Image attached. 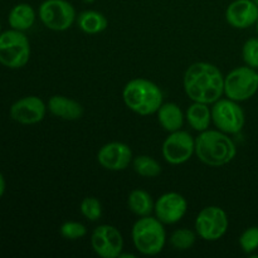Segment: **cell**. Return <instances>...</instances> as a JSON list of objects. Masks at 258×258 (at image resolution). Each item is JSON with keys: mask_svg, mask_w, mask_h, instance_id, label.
Wrapping results in <instances>:
<instances>
[{"mask_svg": "<svg viewBox=\"0 0 258 258\" xmlns=\"http://www.w3.org/2000/svg\"><path fill=\"white\" fill-rule=\"evenodd\" d=\"M184 90L193 102L214 103L224 93V77L214 64L193 63L184 75Z\"/></svg>", "mask_w": 258, "mask_h": 258, "instance_id": "1", "label": "cell"}, {"mask_svg": "<svg viewBox=\"0 0 258 258\" xmlns=\"http://www.w3.org/2000/svg\"><path fill=\"white\" fill-rule=\"evenodd\" d=\"M196 155L209 166H223L237 155L233 140L219 130L202 131L196 139Z\"/></svg>", "mask_w": 258, "mask_h": 258, "instance_id": "2", "label": "cell"}, {"mask_svg": "<svg viewBox=\"0 0 258 258\" xmlns=\"http://www.w3.org/2000/svg\"><path fill=\"white\" fill-rule=\"evenodd\" d=\"M125 105L141 116L153 115L158 112L163 105V92L151 81L145 78H135L126 83L122 91Z\"/></svg>", "mask_w": 258, "mask_h": 258, "instance_id": "3", "label": "cell"}, {"mask_svg": "<svg viewBox=\"0 0 258 258\" xmlns=\"http://www.w3.org/2000/svg\"><path fill=\"white\" fill-rule=\"evenodd\" d=\"M133 242L135 248L145 256L160 253L166 242L163 223L156 217H140L133 227Z\"/></svg>", "mask_w": 258, "mask_h": 258, "instance_id": "4", "label": "cell"}, {"mask_svg": "<svg viewBox=\"0 0 258 258\" xmlns=\"http://www.w3.org/2000/svg\"><path fill=\"white\" fill-rule=\"evenodd\" d=\"M30 57V44L20 30L10 29L0 34V63L8 68L24 67Z\"/></svg>", "mask_w": 258, "mask_h": 258, "instance_id": "5", "label": "cell"}, {"mask_svg": "<svg viewBox=\"0 0 258 258\" xmlns=\"http://www.w3.org/2000/svg\"><path fill=\"white\" fill-rule=\"evenodd\" d=\"M258 91V72L254 68L237 67L224 77V95L236 102L253 97Z\"/></svg>", "mask_w": 258, "mask_h": 258, "instance_id": "6", "label": "cell"}, {"mask_svg": "<svg viewBox=\"0 0 258 258\" xmlns=\"http://www.w3.org/2000/svg\"><path fill=\"white\" fill-rule=\"evenodd\" d=\"M212 121L224 134H238L243 128L246 117L238 102L229 98H219L212 107Z\"/></svg>", "mask_w": 258, "mask_h": 258, "instance_id": "7", "label": "cell"}, {"mask_svg": "<svg viewBox=\"0 0 258 258\" xmlns=\"http://www.w3.org/2000/svg\"><path fill=\"white\" fill-rule=\"evenodd\" d=\"M43 24L54 32L70 29L76 20V10L67 0H44L39 7Z\"/></svg>", "mask_w": 258, "mask_h": 258, "instance_id": "8", "label": "cell"}, {"mask_svg": "<svg viewBox=\"0 0 258 258\" xmlns=\"http://www.w3.org/2000/svg\"><path fill=\"white\" fill-rule=\"evenodd\" d=\"M228 216L222 208L216 206L206 207L199 212L196 219V231L204 241H218L228 229Z\"/></svg>", "mask_w": 258, "mask_h": 258, "instance_id": "9", "label": "cell"}, {"mask_svg": "<svg viewBox=\"0 0 258 258\" xmlns=\"http://www.w3.org/2000/svg\"><path fill=\"white\" fill-rule=\"evenodd\" d=\"M196 153V140L186 131L170 133L163 144V156L169 164L180 165L186 163Z\"/></svg>", "mask_w": 258, "mask_h": 258, "instance_id": "10", "label": "cell"}, {"mask_svg": "<svg viewBox=\"0 0 258 258\" xmlns=\"http://www.w3.org/2000/svg\"><path fill=\"white\" fill-rule=\"evenodd\" d=\"M91 244L96 253L103 258L120 257L123 248V238L116 227L101 224L91 236Z\"/></svg>", "mask_w": 258, "mask_h": 258, "instance_id": "11", "label": "cell"}, {"mask_svg": "<svg viewBox=\"0 0 258 258\" xmlns=\"http://www.w3.org/2000/svg\"><path fill=\"white\" fill-rule=\"evenodd\" d=\"M188 209V202L181 194L169 191L156 201L154 211L155 216L163 224H175L181 221Z\"/></svg>", "mask_w": 258, "mask_h": 258, "instance_id": "12", "label": "cell"}, {"mask_svg": "<svg viewBox=\"0 0 258 258\" xmlns=\"http://www.w3.org/2000/svg\"><path fill=\"white\" fill-rule=\"evenodd\" d=\"M47 108L42 98L27 96L13 103L10 107V117L23 125H34L44 118Z\"/></svg>", "mask_w": 258, "mask_h": 258, "instance_id": "13", "label": "cell"}, {"mask_svg": "<svg viewBox=\"0 0 258 258\" xmlns=\"http://www.w3.org/2000/svg\"><path fill=\"white\" fill-rule=\"evenodd\" d=\"M97 160L102 168L111 171L125 170L133 161V151L123 143L113 141L103 145L97 154Z\"/></svg>", "mask_w": 258, "mask_h": 258, "instance_id": "14", "label": "cell"}, {"mask_svg": "<svg viewBox=\"0 0 258 258\" xmlns=\"http://www.w3.org/2000/svg\"><path fill=\"white\" fill-rule=\"evenodd\" d=\"M226 20L236 29H247L257 23L258 7L252 0H234L227 8Z\"/></svg>", "mask_w": 258, "mask_h": 258, "instance_id": "15", "label": "cell"}, {"mask_svg": "<svg viewBox=\"0 0 258 258\" xmlns=\"http://www.w3.org/2000/svg\"><path fill=\"white\" fill-rule=\"evenodd\" d=\"M47 107L52 115L66 121H76L83 115V107L80 102L62 95L52 96Z\"/></svg>", "mask_w": 258, "mask_h": 258, "instance_id": "16", "label": "cell"}, {"mask_svg": "<svg viewBox=\"0 0 258 258\" xmlns=\"http://www.w3.org/2000/svg\"><path fill=\"white\" fill-rule=\"evenodd\" d=\"M156 113H158V120L160 125L168 133H174V131L181 130V127H183V111L176 103H163Z\"/></svg>", "mask_w": 258, "mask_h": 258, "instance_id": "17", "label": "cell"}, {"mask_svg": "<svg viewBox=\"0 0 258 258\" xmlns=\"http://www.w3.org/2000/svg\"><path fill=\"white\" fill-rule=\"evenodd\" d=\"M8 22H9V25L12 27V29L20 30V32L30 29L35 22L34 9L29 4H25V3L15 5L10 10Z\"/></svg>", "mask_w": 258, "mask_h": 258, "instance_id": "18", "label": "cell"}, {"mask_svg": "<svg viewBox=\"0 0 258 258\" xmlns=\"http://www.w3.org/2000/svg\"><path fill=\"white\" fill-rule=\"evenodd\" d=\"M186 120H188L189 125L194 128V130L206 131L208 130L209 125L212 121V111L208 107L207 103L202 102H194L190 105L186 110Z\"/></svg>", "mask_w": 258, "mask_h": 258, "instance_id": "19", "label": "cell"}, {"mask_svg": "<svg viewBox=\"0 0 258 258\" xmlns=\"http://www.w3.org/2000/svg\"><path fill=\"white\" fill-rule=\"evenodd\" d=\"M127 206L128 209L136 216L146 217L150 216L155 204L148 191L143 190V189H135L128 194Z\"/></svg>", "mask_w": 258, "mask_h": 258, "instance_id": "20", "label": "cell"}, {"mask_svg": "<svg viewBox=\"0 0 258 258\" xmlns=\"http://www.w3.org/2000/svg\"><path fill=\"white\" fill-rule=\"evenodd\" d=\"M78 27L87 34H97L107 28V19L101 13L95 10H86L78 17Z\"/></svg>", "mask_w": 258, "mask_h": 258, "instance_id": "21", "label": "cell"}, {"mask_svg": "<svg viewBox=\"0 0 258 258\" xmlns=\"http://www.w3.org/2000/svg\"><path fill=\"white\" fill-rule=\"evenodd\" d=\"M133 168L136 174L144 178H156L161 173L160 164L148 155L136 156L133 160Z\"/></svg>", "mask_w": 258, "mask_h": 258, "instance_id": "22", "label": "cell"}, {"mask_svg": "<svg viewBox=\"0 0 258 258\" xmlns=\"http://www.w3.org/2000/svg\"><path fill=\"white\" fill-rule=\"evenodd\" d=\"M197 236L193 231L188 228H179L174 231L170 236V243L178 251H186L196 243Z\"/></svg>", "mask_w": 258, "mask_h": 258, "instance_id": "23", "label": "cell"}, {"mask_svg": "<svg viewBox=\"0 0 258 258\" xmlns=\"http://www.w3.org/2000/svg\"><path fill=\"white\" fill-rule=\"evenodd\" d=\"M80 211L82 216L90 222H96L102 216V206L95 197H87L81 202Z\"/></svg>", "mask_w": 258, "mask_h": 258, "instance_id": "24", "label": "cell"}, {"mask_svg": "<svg viewBox=\"0 0 258 258\" xmlns=\"http://www.w3.org/2000/svg\"><path fill=\"white\" fill-rule=\"evenodd\" d=\"M59 232L63 238L70 239V241H76V239L82 238V237L87 234V228H86L85 224L80 223V222L70 221L64 222L60 226Z\"/></svg>", "mask_w": 258, "mask_h": 258, "instance_id": "25", "label": "cell"}, {"mask_svg": "<svg viewBox=\"0 0 258 258\" xmlns=\"http://www.w3.org/2000/svg\"><path fill=\"white\" fill-rule=\"evenodd\" d=\"M239 246L244 253L252 254L258 249V227H249L239 237Z\"/></svg>", "mask_w": 258, "mask_h": 258, "instance_id": "26", "label": "cell"}, {"mask_svg": "<svg viewBox=\"0 0 258 258\" xmlns=\"http://www.w3.org/2000/svg\"><path fill=\"white\" fill-rule=\"evenodd\" d=\"M242 57L246 66L258 70V38L246 40L242 48Z\"/></svg>", "mask_w": 258, "mask_h": 258, "instance_id": "27", "label": "cell"}, {"mask_svg": "<svg viewBox=\"0 0 258 258\" xmlns=\"http://www.w3.org/2000/svg\"><path fill=\"white\" fill-rule=\"evenodd\" d=\"M5 186H7V184H5V179H4V176H3V174L0 173V198L4 196Z\"/></svg>", "mask_w": 258, "mask_h": 258, "instance_id": "28", "label": "cell"}, {"mask_svg": "<svg viewBox=\"0 0 258 258\" xmlns=\"http://www.w3.org/2000/svg\"><path fill=\"white\" fill-rule=\"evenodd\" d=\"M252 2H253V3H254V4H256V5H257V7H258V0H252Z\"/></svg>", "mask_w": 258, "mask_h": 258, "instance_id": "29", "label": "cell"}, {"mask_svg": "<svg viewBox=\"0 0 258 258\" xmlns=\"http://www.w3.org/2000/svg\"><path fill=\"white\" fill-rule=\"evenodd\" d=\"M256 28H257V33H258V20H257V23H256Z\"/></svg>", "mask_w": 258, "mask_h": 258, "instance_id": "30", "label": "cell"}, {"mask_svg": "<svg viewBox=\"0 0 258 258\" xmlns=\"http://www.w3.org/2000/svg\"><path fill=\"white\" fill-rule=\"evenodd\" d=\"M0 34H2V25H0Z\"/></svg>", "mask_w": 258, "mask_h": 258, "instance_id": "31", "label": "cell"}]
</instances>
